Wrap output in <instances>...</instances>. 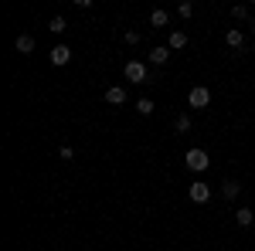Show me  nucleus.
<instances>
[{"mask_svg":"<svg viewBox=\"0 0 255 251\" xmlns=\"http://www.w3.org/2000/svg\"><path fill=\"white\" fill-rule=\"evenodd\" d=\"M184 163H187V170H194V173H204V170L211 167V156L204 153V150H187Z\"/></svg>","mask_w":255,"mask_h":251,"instance_id":"obj_1","label":"nucleus"},{"mask_svg":"<svg viewBox=\"0 0 255 251\" xmlns=\"http://www.w3.org/2000/svg\"><path fill=\"white\" fill-rule=\"evenodd\" d=\"M187 102H191V109H204V105H211V92H208L204 85H194L191 95H187Z\"/></svg>","mask_w":255,"mask_h":251,"instance_id":"obj_2","label":"nucleus"},{"mask_svg":"<svg viewBox=\"0 0 255 251\" xmlns=\"http://www.w3.org/2000/svg\"><path fill=\"white\" fill-rule=\"evenodd\" d=\"M187 193H191V200H194V204H204V200L211 197V187H208V183H201V180H194V183L187 187Z\"/></svg>","mask_w":255,"mask_h":251,"instance_id":"obj_3","label":"nucleus"},{"mask_svg":"<svg viewBox=\"0 0 255 251\" xmlns=\"http://www.w3.org/2000/svg\"><path fill=\"white\" fill-rule=\"evenodd\" d=\"M126 78L129 82H146V65L143 61H126Z\"/></svg>","mask_w":255,"mask_h":251,"instance_id":"obj_4","label":"nucleus"},{"mask_svg":"<svg viewBox=\"0 0 255 251\" xmlns=\"http://www.w3.org/2000/svg\"><path fill=\"white\" fill-rule=\"evenodd\" d=\"M68 58H72V48H68V44L51 48V65H68Z\"/></svg>","mask_w":255,"mask_h":251,"instance_id":"obj_5","label":"nucleus"},{"mask_svg":"<svg viewBox=\"0 0 255 251\" xmlns=\"http://www.w3.org/2000/svg\"><path fill=\"white\" fill-rule=\"evenodd\" d=\"M14 48H17L20 55H31V51H34V38H31V34H17Z\"/></svg>","mask_w":255,"mask_h":251,"instance_id":"obj_6","label":"nucleus"},{"mask_svg":"<svg viewBox=\"0 0 255 251\" xmlns=\"http://www.w3.org/2000/svg\"><path fill=\"white\" fill-rule=\"evenodd\" d=\"M106 102H109V105H123V102H126V88H119V85H113V88L106 92Z\"/></svg>","mask_w":255,"mask_h":251,"instance_id":"obj_7","label":"nucleus"},{"mask_svg":"<svg viewBox=\"0 0 255 251\" xmlns=\"http://www.w3.org/2000/svg\"><path fill=\"white\" fill-rule=\"evenodd\" d=\"M184 44H187V34H184V31H170L167 48H170V51H177V48H184Z\"/></svg>","mask_w":255,"mask_h":251,"instance_id":"obj_8","label":"nucleus"},{"mask_svg":"<svg viewBox=\"0 0 255 251\" xmlns=\"http://www.w3.org/2000/svg\"><path fill=\"white\" fill-rule=\"evenodd\" d=\"M238 190H242V187H238L235 180H225V187H221V197H225V200H235Z\"/></svg>","mask_w":255,"mask_h":251,"instance_id":"obj_9","label":"nucleus"},{"mask_svg":"<svg viewBox=\"0 0 255 251\" xmlns=\"http://www.w3.org/2000/svg\"><path fill=\"white\" fill-rule=\"evenodd\" d=\"M235 221H238V224H242V228H249V224H252V221H255V214L249 211V207H238V214H235Z\"/></svg>","mask_w":255,"mask_h":251,"instance_id":"obj_10","label":"nucleus"},{"mask_svg":"<svg viewBox=\"0 0 255 251\" xmlns=\"http://www.w3.org/2000/svg\"><path fill=\"white\" fill-rule=\"evenodd\" d=\"M167 58H170V48H153V51H150V61H153V65H163Z\"/></svg>","mask_w":255,"mask_h":251,"instance_id":"obj_11","label":"nucleus"},{"mask_svg":"<svg viewBox=\"0 0 255 251\" xmlns=\"http://www.w3.org/2000/svg\"><path fill=\"white\" fill-rule=\"evenodd\" d=\"M225 41H228V48H242V44H245V34H242V31H228Z\"/></svg>","mask_w":255,"mask_h":251,"instance_id":"obj_12","label":"nucleus"},{"mask_svg":"<svg viewBox=\"0 0 255 251\" xmlns=\"http://www.w3.org/2000/svg\"><path fill=\"white\" fill-rule=\"evenodd\" d=\"M150 24H153V27H167V10H153V14H150Z\"/></svg>","mask_w":255,"mask_h":251,"instance_id":"obj_13","label":"nucleus"},{"mask_svg":"<svg viewBox=\"0 0 255 251\" xmlns=\"http://www.w3.org/2000/svg\"><path fill=\"white\" fill-rule=\"evenodd\" d=\"M136 112H139V116H150V112H153V98H139Z\"/></svg>","mask_w":255,"mask_h":251,"instance_id":"obj_14","label":"nucleus"},{"mask_svg":"<svg viewBox=\"0 0 255 251\" xmlns=\"http://www.w3.org/2000/svg\"><path fill=\"white\" fill-rule=\"evenodd\" d=\"M48 31H51V34H61V31H65V17H51Z\"/></svg>","mask_w":255,"mask_h":251,"instance_id":"obj_15","label":"nucleus"},{"mask_svg":"<svg viewBox=\"0 0 255 251\" xmlns=\"http://www.w3.org/2000/svg\"><path fill=\"white\" fill-rule=\"evenodd\" d=\"M232 17H235V20H245V17H249V7L235 3V7H232Z\"/></svg>","mask_w":255,"mask_h":251,"instance_id":"obj_16","label":"nucleus"},{"mask_svg":"<svg viewBox=\"0 0 255 251\" xmlns=\"http://www.w3.org/2000/svg\"><path fill=\"white\" fill-rule=\"evenodd\" d=\"M174 126H177V133H187V129H191V119H187V116H177Z\"/></svg>","mask_w":255,"mask_h":251,"instance_id":"obj_17","label":"nucleus"},{"mask_svg":"<svg viewBox=\"0 0 255 251\" xmlns=\"http://www.w3.org/2000/svg\"><path fill=\"white\" fill-rule=\"evenodd\" d=\"M177 14H180V17H191V14H194V3H187V0H184V3L177 7Z\"/></svg>","mask_w":255,"mask_h":251,"instance_id":"obj_18","label":"nucleus"},{"mask_svg":"<svg viewBox=\"0 0 255 251\" xmlns=\"http://www.w3.org/2000/svg\"><path fill=\"white\" fill-rule=\"evenodd\" d=\"M252 27H255V17H252Z\"/></svg>","mask_w":255,"mask_h":251,"instance_id":"obj_19","label":"nucleus"},{"mask_svg":"<svg viewBox=\"0 0 255 251\" xmlns=\"http://www.w3.org/2000/svg\"><path fill=\"white\" fill-rule=\"evenodd\" d=\"M252 48H255V44H252Z\"/></svg>","mask_w":255,"mask_h":251,"instance_id":"obj_20","label":"nucleus"}]
</instances>
